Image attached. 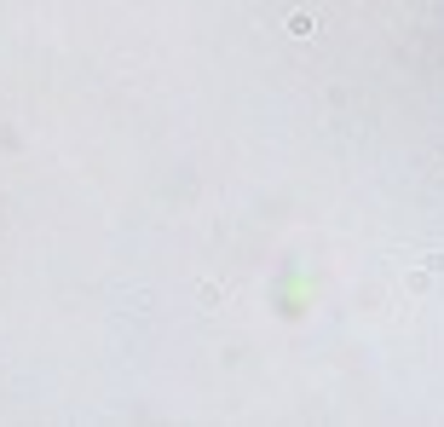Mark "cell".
Returning a JSON list of instances; mask_svg holds the SVG:
<instances>
[{
  "mask_svg": "<svg viewBox=\"0 0 444 427\" xmlns=\"http://www.w3.org/2000/svg\"><path fill=\"white\" fill-rule=\"evenodd\" d=\"M311 29H318V18H306V12H294V18H289V35H300V41H311Z\"/></svg>",
  "mask_w": 444,
  "mask_h": 427,
  "instance_id": "2",
  "label": "cell"
},
{
  "mask_svg": "<svg viewBox=\"0 0 444 427\" xmlns=\"http://www.w3.org/2000/svg\"><path fill=\"white\" fill-rule=\"evenodd\" d=\"M438 277H444V254H421V266L404 272V289H409V294H433Z\"/></svg>",
  "mask_w": 444,
  "mask_h": 427,
  "instance_id": "1",
  "label": "cell"
}]
</instances>
